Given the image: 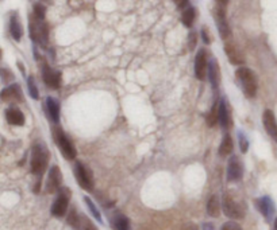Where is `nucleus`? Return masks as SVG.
<instances>
[{"label":"nucleus","instance_id":"nucleus-32","mask_svg":"<svg viewBox=\"0 0 277 230\" xmlns=\"http://www.w3.org/2000/svg\"><path fill=\"white\" fill-rule=\"evenodd\" d=\"M221 230H242V228H241L238 224H235V222H233V221H230V222L223 224Z\"/></svg>","mask_w":277,"mask_h":230},{"label":"nucleus","instance_id":"nucleus-38","mask_svg":"<svg viewBox=\"0 0 277 230\" xmlns=\"http://www.w3.org/2000/svg\"><path fill=\"white\" fill-rule=\"evenodd\" d=\"M84 230H98L96 228H95V225L94 224H91V222H87V225H85V229Z\"/></svg>","mask_w":277,"mask_h":230},{"label":"nucleus","instance_id":"nucleus-24","mask_svg":"<svg viewBox=\"0 0 277 230\" xmlns=\"http://www.w3.org/2000/svg\"><path fill=\"white\" fill-rule=\"evenodd\" d=\"M233 140H231V136L230 135H225L223 137V140H222L221 143V147H219V155L222 158H225V156L230 155L231 152H233Z\"/></svg>","mask_w":277,"mask_h":230},{"label":"nucleus","instance_id":"nucleus-15","mask_svg":"<svg viewBox=\"0 0 277 230\" xmlns=\"http://www.w3.org/2000/svg\"><path fill=\"white\" fill-rule=\"evenodd\" d=\"M225 53H226L228 59H230V62L233 63V65H237V66H238V65H242V63L245 62V58H244V56L241 54L238 47L234 43L227 42V43L225 44Z\"/></svg>","mask_w":277,"mask_h":230},{"label":"nucleus","instance_id":"nucleus-19","mask_svg":"<svg viewBox=\"0 0 277 230\" xmlns=\"http://www.w3.org/2000/svg\"><path fill=\"white\" fill-rule=\"evenodd\" d=\"M1 99H3V101H11V100L22 101L23 100V94L20 93V89H19L18 85H11V86L3 89Z\"/></svg>","mask_w":277,"mask_h":230},{"label":"nucleus","instance_id":"nucleus-23","mask_svg":"<svg viewBox=\"0 0 277 230\" xmlns=\"http://www.w3.org/2000/svg\"><path fill=\"white\" fill-rule=\"evenodd\" d=\"M207 213L208 216L211 217H218L219 213H221V203H219V199L216 195H212L207 203Z\"/></svg>","mask_w":277,"mask_h":230},{"label":"nucleus","instance_id":"nucleus-18","mask_svg":"<svg viewBox=\"0 0 277 230\" xmlns=\"http://www.w3.org/2000/svg\"><path fill=\"white\" fill-rule=\"evenodd\" d=\"M219 65H218V61H215V59H211L210 63H208V78H210V82H211V85L214 89L218 87L219 85Z\"/></svg>","mask_w":277,"mask_h":230},{"label":"nucleus","instance_id":"nucleus-28","mask_svg":"<svg viewBox=\"0 0 277 230\" xmlns=\"http://www.w3.org/2000/svg\"><path fill=\"white\" fill-rule=\"evenodd\" d=\"M238 143H240V148L241 151L245 154L247 148H249V140L246 139L245 133L242 131H238Z\"/></svg>","mask_w":277,"mask_h":230},{"label":"nucleus","instance_id":"nucleus-13","mask_svg":"<svg viewBox=\"0 0 277 230\" xmlns=\"http://www.w3.org/2000/svg\"><path fill=\"white\" fill-rule=\"evenodd\" d=\"M262 121H264V127L268 135L277 143V121L275 117V113L272 112L271 109H266L262 116Z\"/></svg>","mask_w":277,"mask_h":230},{"label":"nucleus","instance_id":"nucleus-2","mask_svg":"<svg viewBox=\"0 0 277 230\" xmlns=\"http://www.w3.org/2000/svg\"><path fill=\"white\" fill-rule=\"evenodd\" d=\"M235 77L237 81L240 82V86L242 92L245 93L247 97H254L257 94V89H259V82H257V77L253 73L250 69L247 68H238L235 72Z\"/></svg>","mask_w":277,"mask_h":230},{"label":"nucleus","instance_id":"nucleus-25","mask_svg":"<svg viewBox=\"0 0 277 230\" xmlns=\"http://www.w3.org/2000/svg\"><path fill=\"white\" fill-rule=\"evenodd\" d=\"M195 20V10L192 7H188L184 10L183 15H181V22L185 27H192Z\"/></svg>","mask_w":277,"mask_h":230},{"label":"nucleus","instance_id":"nucleus-27","mask_svg":"<svg viewBox=\"0 0 277 230\" xmlns=\"http://www.w3.org/2000/svg\"><path fill=\"white\" fill-rule=\"evenodd\" d=\"M27 86H29V93H30V96H32L34 100H38L39 93H38L37 85H35V82L33 80V77H29V80H27Z\"/></svg>","mask_w":277,"mask_h":230},{"label":"nucleus","instance_id":"nucleus-16","mask_svg":"<svg viewBox=\"0 0 277 230\" xmlns=\"http://www.w3.org/2000/svg\"><path fill=\"white\" fill-rule=\"evenodd\" d=\"M215 22H216V25H218V30H219L221 37L223 38V39H227V38L230 37V27L227 25L223 8L216 10V13H215Z\"/></svg>","mask_w":277,"mask_h":230},{"label":"nucleus","instance_id":"nucleus-37","mask_svg":"<svg viewBox=\"0 0 277 230\" xmlns=\"http://www.w3.org/2000/svg\"><path fill=\"white\" fill-rule=\"evenodd\" d=\"M203 230H215V228L212 224H204L203 225Z\"/></svg>","mask_w":277,"mask_h":230},{"label":"nucleus","instance_id":"nucleus-8","mask_svg":"<svg viewBox=\"0 0 277 230\" xmlns=\"http://www.w3.org/2000/svg\"><path fill=\"white\" fill-rule=\"evenodd\" d=\"M61 183H63V175H61V171L57 166H53L49 171V175H48V181H46V186H45V190L48 194H54L57 193L60 188H61Z\"/></svg>","mask_w":277,"mask_h":230},{"label":"nucleus","instance_id":"nucleus-39","mask_svg":"<svg viewBox=\"0 0 277 230\" xmlns=\"http://www.w3.org/2000/svg\"><path fill=\"white\" fill-rule=\"evenodd\" d=\"M216 1H218V3H219V4H221L222 7L226 6L227 3H228V0H216Z\"/></svg>","mask_w":277,"mask_h":230},{"label":"nucleus","instance_id":"nucleus-29","mask_svg":"<svg viewBox=\"0 0 277 230\" xmlns=\"http://www.w3.org/2000/svg\"><path fill=\"white\" fill-rule=\"evenodd\" d=\"M216 118H218V109H216V105L212 106V109H211V112L208 113L207 116V124L210 127H214L216 124Z\"/></svg>","mask_w":277,"mask_h":230},{"label":"nucleus","instance_id":"nucleus-33","mask_svg":"<svg viewBox=\"0 0 277 230\" xmlns=\"http://www.w3.org/2000/svg\"><path fill=\"white\" fill-rule=\"evenodd\" d=\"M188 39H189L188 41L189 49L192 50L196 46V42H197V35H196V32H191V34H189Z\"/></svg>","mask_w":277,"mask_h":230},{"label":"nucleus","instance_id":"nucleus-9","mask_svg":"<svg viewBox=\"0 0 277 230\" xmlns=\"http://www.w3.org/2000/svg\"><path fill=\"white\" fill-rule=\"evenodd\" d=\"M242 175H244V164L241 162L240 158H238V156L230 158L228 164H227V181H241V179H242Z\"/></svg>","mask_w":277,"mask_h":230},{"label":"nucleus","instance_id":"nucleus-17","mask_svg":"<svg viewBox=\"0 0 277 230\" xmlns=\"http://www.w3.org/2000/svg\"><path fill=\"white\" fill-rule=\"evenodd\" d=\"M6 120L13 125H18V127H22L25 125V115L19 111L18 108H8L6 109Z\"/></svg>","mask_w":277,"mask_h":230},{"label":"nucleus","instance_id":"nucleus-31","mask_svg":"<svg viewBox=\"0 0 277 230\" xmlns=\"http://www.w3.org/2000/svg\"><path fill=\"white\" fill-rule=\"evenodd\" d=\"M45 14H46V8L42 4H35L34 6V16H37L38 19H45Z\"/></svg>","mask_w":277,"mask_h":230},{"label":"nucleus","instance_id":"nucleus-14","mask_svg":"<svg viewBox=\"0 0 277 230\" xmlns=\"http://www.w3.org/2000/svg\"><path fill=\"white\" fill-rule=\"evenodd\" d=\"M218 121H219V124L223 129H228L231 127V116H230L225 100H222L219 102V106H218Z\"/></svg>","mask_w":277,"mask_h":230},{"label":"nucleus","instance_id":"nucleus-35","mask_svg":"<svg viewBox=\"0 0 277 230\" xmlns=\"http://www.w3.org/2000/svg\"><path fill=\"white\" fill-rule=\"evenodd\" d=\"M179 230H197V228H196V225H194V224H185V225H183V226H181Z\"/></svg>","mask_w":277,"mask_h":230},{"label":"nucleus","instance_id":"nucleus-36","mask_svg":"<svg viewBox=\"0 0 277 230\" xmlns=\"http://www.w3.org/2000/svg\"><path fill=\"white\" fill-rule=\"evenodd\" d=\"M176 1V4L179 8H183L184 6H187V3H188V0H175Z\"/></svg>","mask_w":277,"mask_h":230},{"label":"nucleus","instance_id":"nucleus-12","mask_svg":"<svg viewBox=\"0 0 277 230\" xmlns=\"http://www.w3.org/2000/svg\"><path fill=\"white\" fill-rule=\"evenodd\" d=\"M257 209L261 212V214L264 216L266 221H271L272 217L275 216V212H276L273 201L266 195L257 199Z\"/></svg>","mask_w":277,"mask_h":230},{"label":"nucleus","instance_id":"nucleus-30","mask_svg":"<svg viewBox=\"0 0 277 230\" xmlns=\"http://www.w3.org/2000/svg\"><path fill=\"white\" fill-rule=\"evenodd\" d=\"M68 224L73 228V229H79V225H80V221H79V216L75 210H72L69 213V217H68Z\"/></svg>","mask_w":277,"mask_h":230},{"label":"nucleus","instance_id":"nucleus-22","mask_svg":"<svg viewBox=\"0 0 277 230\" xmlns=\"http://www.w3.org/2000/svg\"><path fill=\"white\" fill-rule=\"evenodd\" d=\"M10 31H11V35H13L14 39L16 42H19L23 31H22V26H20V22H19L16 14H14L13 16L10 18Z\"/></svg>","mask_w":277,"mask_h":230},{"label":"nucleus","instance_id":"nucleus-26","mask_svg":"<svg viewBox=\"0 0 277 230\" xmlns=\"http://www.w3.org/2000/svg\"><path fill=\"white\" fill-rule=\"evenodd\" d=\"M84 202L87 203V206H88V209H89V212L92 213V216H94L96 219H98V222H103V219H101V214H100V212L98 210V207L95 206V203L91 201V198H88V197H84Z\"/></svg>","mask_w":277,"mask_h":230},{"label":"nucleus","instance_id":"nucleus-1","mask_svg":"<svg viewBox=\"0 0 277 230\" xmlns=\"http://www.w3.org/2000/svg\"><path fill=\"white\" fill-rule=\"evenodd\" d=\"M222 209L226 217L231 219H242L246 216L245 202L235 193H226L222 199Z\"/></svg>","mask_w":277,"mask_h":230},{"label":"nucleus","instance_id":"nucleus-40","mask_svg":"<svg viewBox=\"0 0 277 230\" xmlns=\"http://www.w3.org/2000/svg\"><path fill=\"white\" fill-rule=\"evenodd\" d=\"M275 230H277V218L276 221H275Z\"/></svg>","mask_w":277,"mask_h":230},{"label":"nucleus","instance_id":"nucleus-21","mask_svg":"<svg viewBox=\"0 0 277 230\" xmlns=\"http://www.w3.org/2000/svg\"><path fill=\"white\" fill-rule=\"evenodd\" d=\"M111 225H113L114 230H130V221L126 216L116 213L111 219Z\"/></svg>","mask_w":277,"mask_h":230},{"label":"nucleus","instance_id":"nucleus-11","mask_svg":"<svg viewBox=\"0 0 277 230\" xmlns=\"http://www.w3.org/2000/svg\"><path fill=\"white\" fill-rule=\"evenodd\" d=\"M42 77H44L45 84L53 89H57L61 84V74L56 70H53L46 62L42 63Z\"/></svg>","mask_w":277,"mask_h":230},{"label":"nucleus","instance_id":"nucleus-6","mask_svg":"<svg viewBox=\"0 0 277 230\" xmlns=\"http://www.w3.org/2000/svg\"><path fill=\"white\" fill-rule=\"evenodd\" d=\"M75 175L81 188L87 190V191L94 190V175L91 172V170L88 167H85L81 162H76Z\"/></svg>","mask_w":277,"mask_h":230},{"label":"nucleus","instance_id":"nucleus-34","mask_svg":"<svg viewBox=\"0 0 277 230\" xmlns=\"http://www.w3.org/2000/svg\"><path fill=\"white\" fill-rule=\"evenodd\" d=\"M202 37H203V41H204V43H210L211 42V39H210V34H208V29L207 27H203L202 29Z\"/></svg>","mask_w":277,"mask_h":230},{"label":"nucleus","instance_id":"nucleus-3","mask_svg":"<svg viewBox=\"0 0 277 230\" xmlns=\"http://www.w3.org/2000/svg\"><path fill=\"white\" fill-rule=\"evenodd\" d=\"M49 162V152L41 144H35L32 149V159H30V168L32 172L38 176V181H41V176L45 172Z\"/></svg>","mask_w":277,"mask_h":230},{"label":"nucleus","instance_id":"nucleus-5","mask_svg":"<svg viewBox=\"0 0 277 230\" xmlns=\"http://www.w3.org/2000/svg\"><path fill=\"white\" fill-rule=\"evenodd\" d=\"M30 37L35 43L41 46L48 43V27L42 19H38L37 16L30 19Z\"/></svg>","mask_w":277,"mask_h":230},{"label":"nucleus","instance_id":"nucleus-10","mask_svg":"<svg viewBox=\"0 0 277 230\" xmlns=\"http://www.w3.org/2000/svg\"><path fill=\"white\" fill-rule=\"evenodd\" d=\"M195 74L197 80H204L206 74H208V63H207V53L206 50L202 49L197 51L195 58Z\"/></svg>","mask_w":277,"mask_h":230},{"label":"nucleus","instance_id":"nucleus-20","mask_svg":"<svg viewBox=\"0 0 277 230\" xmlns=\"http://www.w3.org/2000/svg\"><path fill=\"white\" fill-rule=\"evenodd\" d=\"M46 108H48V113L51 117L54 123H58L60 120V104L56 99L53 97H48L46 99Z\"/></svg>","mask_w":277,"mask_h":230},{"label":"nucleus","instance_id":"nucleus-4","mask_svg":"<svg viewBox=\"0 0 277 230\" xmlns=\"http://www.w3.org/2000/svg\"><path fill=\"white\" fill-rule=\"evenodd\" d=\"M70 201V190L68 187H61L58 191H57V198L51 205L50 212L54 217L61 218L66 214L68 210V206H69Z\"/></svg>","mask_w":277,"mask_h":230},{"label":"nucleus","instance_id":"nucleus-7","mask_svg":"<svg viewBox=\"0 0 277 230\" xmlns=\"http://www.w3.org/2000/svg\"><path fill=\"white\" fill-rule=\"evenodd\" d=\"M53 136L56 139L57 142V145H58V148L61 151V154L65 159H68V160H73L76 158V148L73 147V144L70 143V140L68 139V136L64 133L61 129H56L54 133H53Z\"/></svg>","mask_w":277,"mask_h":230}]
</instances>
